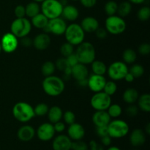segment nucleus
I'll return each mask as SVG.
<instances>
[{
    "label": "nucleus",
    "instance_id": "obj_1",
    "mask_svg": "<svg viewBox=\"0 0 150 150\" xmlns=\"http://www.w3.org/2000/svg\"><path fill=\"white\" fill-rule=\"evenodd\" d=\"M42 86L46 95L51 97H57L63 93L65 88V84L61 78L51 75L44 79L42 81Z\"/></svg>",
    "mask_w": 150,
    "mask_h": 150
},
{
    "label": "nucleus",
    "instance_id": "obj_2",
    "mask_svg": "<svg viewBox=\"0 0 150 150\" xmlns=\"http://www.w3.org/2000/svg\"><path fill=\"white\" fill-rule=\"evenodd\" d=\"M74 53L79 62L85 65L91 64L96 57V51L95 47L89 42L83 41L80 45H78Z\"/></svg>",
    "mask_w": 150,
    "mask_h": 150
},
{
    "label": "nucleus",
    "instance_id": "obj_3",
    "mask_svg": "<svg viewBox=\"0 0 150 150\" xmlns=\"http://www.w3.org/2000/svg\"><path fill=\"white\" fill-rule=\"evenodd\" d=\"M13 115L16 120L22 123H26L35 117L34 108L26 102H18L13 108Z\"/></svg>",
    "mask_w": 150,
    "mask_h": 150
},
{
    "label": "nucleus",
    "instance_id": "obj_4",
    "mask_svg": "<svg viewBox=\"0 0 150 150\" xmlns=\"http://www.w3.org/2000/svg\"><path fill=\"white\" fill-rule=\"evenodd\" d=\"M64 35L67 42L74 46L80 45L85 39V32L78 23H71L67 26Z\"/></svg>",
    "mask_w": 150,
    "mask_h": 150
},
{
    "label": "nucleus",
    "instance_id": "obj_5",
    "mask_svg": "<svg viewBox=\"0 0 150 150\" xmlns=\"http://www.w3.org/2000/svg\"><path fill=\"white\" fill-rule=\"evenodd\" d=\"M63 4L59 0H44L40 6V11L48 19L61 17Z\"/></svg>",
    "mask_w": 150,
    "mask_h": 150
},
{
    "label": "nucleus",
    "instance_id": "obj_6",
    "mask_svg": "<svg viewBox=\"0 0 150 150\" xmlns=\"http://www.w3.org/2000/svg\"><path fill=\"white\" fill-rule=\"evenodd\" d=\"M105 29L111 35H119L125 32L127 24L123 18L114 15L105 19Z\"/></svg>",
    "mask_w": 150,
    "mask_h": 150
},
{
    "label": "nucleus",
    "instance_id": "obj_7",
    "mask_svg": "<svg viewBox=\"0 0 150 150\" xmlns=\"http://www.w3.org/2000/svg\"><path fill=\"white\" fill-rule=\"evenodd\" d=\"M32 25L26 18H16L10 25V31L16 38H22L28 36L32 31Z\"/></svg>",
    "mask_w": 150,
    "mask_h": 150
},
{
    "label": "nucleus",
    "instance_id": "obj_8",
    "mask_svg": "<svg viewBox=\"0 0 150 150\" xmlns=\"http://www.w3.org/2000/svg\"><path fill=\"white\" fill-rule=\"evenodd\" d=\"M108 136L111 139H122L127 135L130 130L128 124L122 120H114L107 125Z\"/></svg>",
    "mask_w": 150,
    "mask_h": 150
},
{
    "label": "nucleus",
    "instance_id": "obj_9",
    "mask_svg": "<svg viewBox=\"0 0 150 150\" xmlns=\"http://www.w3.org/2000/svg\"><path fill=\"white\" fill-rule=\"evenodd\" d=\"M128 67L124 62L116 61L111 63L107 67L108 76L112 81H120L124 79L125 76L128 73Z\"/></svg>",
    "mask_w": 150,
    "mask_h": 150
},
{
    "label": "nucleus",
    "instance_id": "obj_10",
    "mask_svg": "<svg viewBox=\"0 0 150 150\" xmlns=\"http://www.w3.org/2000/svg\"><path fill=\"white\" fill-rule=\"evenodd\" d=\"M90 104L95 111H106L111 104V96L103 91L95 92L91 98Z\"/></svg>",
    "mask_w": 150,
    "mask_h": 150
},
{
    "label": "nucleus",
    "instance_id": "obj_11",
    "mask_svg": "<svg viewBox=\"0 0 150 150\" xmlns=\"http://www.w3.org/2000/svg\"><path fill=\"white\" fill-rule=\"evenodd\" d=\"M67 26V23L65 22L64 19L62 18L61 17H59L50 19L48 21L47 26L43 29L46 32L45 33L51 32L53 35H57V36H61V35H64Z\"/></svg>",
    "mask_w": 150,
    "mask_h": 150
},
{
    "label": "nucleus",
    "instance_id": "obj_12",
    "mask_svg": "<svg viewBox=\"0 0 150 150\" xmlns=\"http://www.w3.org/2000/svg\"><path fill=\"white\" fill-rule=\"evenodd\" d=\"M1 49L7 54H11L16 51L18 46V40L11 32H7L2 36L0 42Z\"/></svg>",
    "mask_w": 150,
    "mask_h": 150
},
{
    "label": "nucleus",
    "instance_id": "obj_13",
    "mask_svg": "<svg viewBox=\"0 0 150 150\" xmlns=\"http://www.w3.org/2000/svg\"><path fill=\"white\" fill-rule=\"evenodd\" d=\"M56 131L54 125L51 122H45L38 127L36 135L42 142H48L54 137Z\"/></svg>",
    "mask_w": 150,
    "mask_h": 150
},
{
    "label": "nucleus",
    "instance_id": "obj_14",
    "mask_svg": "<svg viewBox=\"0 0 150 150\" xmlns=\"http://www.w3.org/2000/svg\"><path fill=\"white\" fill-rule=\"evenodd\" d=\"M106 79L103 76L92 74L87 79V86L93 92H99L103 91Z\"/></svg>",
    "mask_w": 150,
    "mask_h": 150
},
{
    "label": "nucleus",
    "instance_id": "obj_15",
    "mask_svg": "<svg viewBox=\"0 0 150 150\" xmlns=\"http://www.w3.org/2000/svg\"><path fill=\"white\" fill-rule=\"evenodd\" d=\"M73 141L66 135H59L54 138L52 142V148L54 150H71Z\"/></svg>",
    "mask_w": 150,
    "mask_h": 150
},
{
    "label": "nucleus",
    "instance_id": "obj_16",
    "mask_svg": "<svg viewBox=\"0 0 150 150\" xmlns=\"http://www.w3.org/2000/svg\"><path fill=\"white\" fill-rule=\"evenodd\" d=\"M67 134L72 141L82 140L85 136V129L79 123L74 122L69 125Z\"/></svg>",
    "mask_w": 150,
    "mask_h": 150
},
{
    "label": "nucleus",
    "instance_id": "obj_17",
    "mask_svg": "<svg viewBox=\"0 0 150 150\" xmlns=\"http://www.w3.org/2000/svg\"><path fill=\"white\" fill-rule=\"evenodd\" d=\"M71 76L78 82L86 80L89 76V70L85 64L78 63L71 67Z\"/></svg>",
    "mask_w": 150,
    "mask_h": 150
},
{
    "label": "nucleus",
    "instance_id": "obj_18",
    "mask_svg": "<svg viewBox=\"0 0 150 150\" xmlns=\"http://www.w3.org/2000/svg\"><path fill=\"white\" fill-rule=\"evenodd\" d=\"M51 37L48 33H40L33 40V45L38 51H44L51 45Z\"/></svg>",
    "mask_w": 150,
    "mask_h": 150
},
{
    "label": "nucleus",
    "instance_id": "obj_19",
    "mask_svg": "<svg viewBox=\"0 0 150 150\" xmlns=\"http://www.w3.org/2000/svg\"><path fill=\"white\" fill-rule=\"evenodd\" d=\"M36 134V131L32 126L25 125L18 129L17 136L20 141L23 142H28L33 139Z\"/></svg>",
    "mask_w": 150,
    "mask_h": 150
},
{
    "label": "nucleus",
    "instance_id": "obj_20",
    "mask_svg": "<svg viewBox=\"0 0 150 150\" xmlns=\"http://www.w3.org/2000/svg\"><path fill=\"white\" fill-rule=\"evenodd\" d=\"M92 122L95 127L107 126L111 122V117L107 111H96L92 116Z\"/></svg>",
    "mask_w": 150,
    "mask_h": 150
},
{
    "label": "nucleus",
    "instance_id": "obj_21",
    "mask_svg": "<svg viewBox=\"0 0 150 150\" xmlns=\"http://www.w3.org/2000/svg\"><path fill=\"white\" fill-rule=\"evenodd\" d=\"M146 142V134L142 129L136 128L131 132L130 136V144L134 147H139L144 144Z\"/></svg>",
    "mask_w": 150,
    "mask_h": 150
},
{
    "label": "nucleus",
    "instance_id": "obj_22",
    "mask_svg": "<svg viewBox=\"0 0 150 150\" xmlns=\"http://www.w3.org/2000/svg\"><path fill=\"white\" fill-rule=\"evenodd\" d=\"M81 26L83 30L87 33L95 32L99 28V22L95 18L92 16L85 17L81 22Z\"/></svg>",
    "mask_w": 150,
    "mask_h": 150
},
{
    "label": "nucleus",
    "instance_id": "obj_23",
    "mask_svg": "<svg viewBox=\"0 0 150 150\" xmlns=\"http://www.w3.org/2000/svg\"><path fill=\"white\" fill-rule=\"evenodd\" d=\"M62 16L63 18L69 21H75L79 16V11L76 7L71 4H66L63 7Z\"/></svg>",
    "mask_w": 150,
    "mask_h": 150
},
{
    "label": "nucleus",
    "instance_id": "obj_24",
    "mask_svg": "<svg viewBox=\"0 0 150 150\" xmlns=\"http://www.w3.org/2000/svg\"><path fill=\"white\" fill-rule=\"evenodd\" d=\"M47 115H48V118L50 122L54 124L57 122L61 121L62 119L63 111L60 107L57 106V105H54V106L49 108Z\"/></svg>",
    "mask_w": 150,
    "mask_h": 150
},
{
    "label": "nucleus",
    "instance_id": "obj_25",
    "mask_svg": "<svg viewBox=\"0 0 150 150\" xmlns=\"http://www.w3.org/2000/svg\"><path fill=\"white\" fill-rule=\"evenodd\" d=\"M139 97V91L134 88H129L124 92L122 95L123 100L127 104H134Z\"/></svg>",
    "mask_w": 150,
    "mask_h": 150
},
{
    "label": "nucleus",
    "instance_id": "obj_26",
    "mask_svg": "<svg viewBox=\"0 0 150 150\" xmlns=\"http://www.w3.org/2000/svg\"><path fill=\"white\" fill-rule=\"evenodd\" d=\"M48 21H49V19L45 15L42 14V13H40L32 18L31 23L34 27L37 28V29H43L48 25Z\"/></svg>",
    "mask_w": 150,
    "mask_h": 150
},
{
    "label": "nucleus",
    "instance_id": "obj_27",
    "mask_svg": "<svg viewBox=\"0 0 150 150\" xmlns=\"http://www.w3.org/2000/svg\"><path fill=\"white\" fill-rule=\"evenodd\" d=\"M138 106L140 110L144 112H150V95L144 94L138 98Z\"/></svg>",
    "mask_w": 150,
    "mask_h": 150
},
{
    "label": "nucleus",
    "instance_id": "obj_28",
    "mask_svg": "<svg viewBox=\"0 0 150 150\" xmlns=\"http://www.w3.org/2000/svg\"><path fill=\"white\" fill-rule=\"evenodd\" d=\"M132 11V4L128 1H125L118 4L117 12L118 16L122 18H125L130 15Z\"/></svg>",
    "mask_w": 150,
    "mask_h": 150
},
{
    "label": "nucleus",
    "instance_id": "obj_29",
    "mask_svg": "<svg viewBox=\"0 0 150 150\" xmlns=\"http://www.w3.org/2000/svg\"><path fill=\"white\" fill-rule=\"evenodd\" d=\"M91 64H92V70L93 74L104 76L106 73L107 67L103 62L95 59Z\"/></svg>",
    "mask_w": 150,
    "mask_h": 150
},
{
    "label": "nucleus",
    "instance_id": "obj_30",
    "mask_svg": "<svg viewBox=\"0 0 150 150\" xmlns=\"http://www.w3.org/2000/svg\"><path fill=\"white\" fill-rule=\"evenodd\" d=\"M25 10H26V16L32 18V17L40 13V5L39 3L32 1L25 7Z\"/></svg>",
    "mask_w": 150,
    "mask_h": 150
},
{
    "label": "nucleus",
    "instance_id": "obj_31",
    "mask_svg": "<svg viewBox=\"0 0 150 150\" xmlns=\"http://www.w3.org/2000/svg\"><path fill=\"white\" fill-rule=\"evenodd\" d=\"M123 62L125 64H133L137 59V54L136 51L131 48H127L124 51L122 54Z\"/></svg>",
    "mask_w": 150,
    "mask_h": 150
},
{
    "label": "nucleus",
    "instance_id": "obj_32",
    "mask_svg": "<svg viewBox=\"0 0 150 150\" xmlns=\"http://www.w3.org/2000/svg\"><path fill=\"white\" fill-rule=\"evenodd\" d=\"M56 70V66L53 62L47 61L42 64L41 67V73L45 77L50 76L54 73Z\"/></svg>",
    "mask_w": 150,
    "mask_h": 150
},
{
    "label": "nucleus",
    "instance_id": "obj_33",
    "mask_svg": "<svg viewBox=\"0 0 150 150\" xmlns=\"http://www.w3.org/2000/svg\"><path fill=\"white\" fill-rule=\"evenodd\" d=\"M106 111L111 118L117 119L121 116L122 113V108L121 105H120L119 104L111 103Z\"/></svg>",
    "mask_w": 150,
    "mask_h": 150
},
{
    "label": "nucleus",
    "instance_id": "obj_34",
    "mask_svg": "<svg viewBox=\"0 0 150 150\" xmlns=\"http://www.w3.org/2000/svg\"><path fill=\"white\" fill-rule=\"evenodd\" d=\"M117 7H118V4L115 1H108L105 3L104 6V10H105V13L108 16H114L117 13Z\"/></svg>",
    "mask_w": 150,
    "mask_h": 150
},
{
    "label": "nucleus",
    "instance_id": "obj_35",
    "mask_svg": "<svg viewBox=\"0 0 150 150\" xmlns=\"http://www.w3.org/2000/svg\"><path fill=\"white\" fill-rule=\"evenodd\" d=\"M117 85L116 82L112 80L108 81H106L103 89V92H104L105 94L109 95V96H111V95H114L117 92Z\"/></svg>",
    "mask_w": 150,
    "mask_h": 150
},
{
    "label": "nucleus",
    "instance_id": "obj_36",
    "mask_svg": "<svg viewBox=\"0 0 150 150\" xmlns=\"http://www.w3.org/2000/svg\"><path fill=\"white\" fill-rule=\"evenodd\" d=\"M48 109H49V107H48V105L47 104L44 103H38L34 108L35 115L38 116V117H44L45 115H47Z\"/></svg>",
    "mask_w": 150,
    "mask_h": 150
},
{
    "label": "nucleus",
    "instance_id": "obj_37",
    "mask_svg": "<svg viewBox=\"0 0 150 150\" xmlns=\"http://www.w3.org/2000/svg\"><path fill=\"white\" fill-rule=\"evenodd\" d=\"M137 18L141 21H146L150 18V7L144 6L141 7L137 13Z\"/></svg>",
    "mask_w": 150,
    "mask_h": 150
},
{
    "label": "nucleus",
    "instance_id": "obj_38",
    "mask_svg": "<svg viewBox=\"0 0 150 150\" xmlns=\"http://www.w3.org/2000/svg\"><path fill=\"white\" fill-rule=\"evenodd\" d=\"M130 73L133 76L135 79H138V78L142 77L144 73V68L142 64H133L130 70H128Z\"/></svg>",
    "mask_w": 150,
    "mask_h": 150
},
{
    "label": "nucleus",
    "instance_id": "obj_39",
    "mask_svg": "<svg viewBox=\"0 0 150 150\" xmlns=\"http://www.w3.org/2000/svg\"><path fill=\"white\" fill-rule=\"evenodd\" d=\"M74 45L66 42L60 47V53L63 57H67L74 53Z\"/></svg>",
    "mask_w": 150,
    "mask_h": 150
},
{
    "label": "nucleus",
    "instance_id": "obj_40",
    "mask_svg": "<svg viewBox=\"0 0 150 150\" xmlns=\"http://www.w3.org/2000/svg\"><path fill=\"white\" fill-rule=\"evenodd\" d=\"M72 150H89V145L82 140L73 141L71 144Z\"/></svg>",
    "mask_w": 150,
    "mask_h": 150
},
{
    "label": "nucleus",
    "instance_id": "obj_41",
    "mask_svg": "<svg viewBox=\"0 0 150 150\" xmlns=\"http://www.w3.org/2000/svg\"><path fill=\"white\" fill-rule=\"evenodd\" d=\"M62 118L64 120V122L66 124L69 125L76 122V115L72 111H67L63 113Z\"/></svg>",
    "mask_w": 150,
    "mask_h": 150
},
{
    "label": "nucleus",
    "instance_id": "obj_42",
    "mask_svg": "<svg viewBox=\"0 0 150 150\" xmlns=\"http://www.w3.org/2000/svg\"><path fill=\"white\" fill-rule=\"evenodd\" d=\"M56 66V68L58 69L60 71H64L66 68L69 67L68 63H67V59L65 57H61V58H59L56 61V62L54 63Z\"/></svg>",
    "mask_w": 150,
    "mask_h": 150
},
{
    "label": "nucleus",
    "instance_id": "obj_43",
    "mask_svg": "<svg viewBox=\"0 0 150 150\" xmlns=\"http://www.w3.org/2000/svg\"><path fill=\"white\" fill-rule=\"evenodd\" d=\"M139 107L133 105V104H130V105L126 108L125 113L129 117H135L137 116L138 114H139Z\"/></svg>",
    "mask_w": 150,
    "mask_h": 150
},
{
    "label": "nucleus",
    "instance_id": "obj_44",
    "mask_svg": "<svg viewBox=\"0 0 150 150\" xmlns=\"http://www.w3.org/2000/svg\"><path fill=\"white\" fill-rule=\"evenodd\" d=\"M14 14L16 18H24L26 16V10H25L24 6L19 4L15 7Z\"/></svg>",
    "mask_w": 150,
    "mask_h": 150
},
{
    "label": "nucleus",
    "instance_id": "obj_45",
    "mask_svg": "<svg viewBox=\"0 0 150 150\" xmlns=\"http://www.w3.org/2000/svg\"><path fill=\"white\" fill-rule=\"evenodd\" d=\"M138 51H139V54L142 55H148L150 53V45L147 42H144L139 45Z\"/></svg>",
    "mask_w": 150,
    "mask_h": 150
},
{
    "label": "nucleus",
    "instance_id": "obj_46",
    "mask_svg": "<svg viewBox=\"0 0 150 150\" xmlns=\"http://www.w3.org/2000/svg\"><path fill=\"white\" fill-rule=\"evenodd\" d=\"M95 35H96L97 38L100 40H104L107 38V35H108V32L106 31V29H103V28H98L96 31L95 32Z\"/></svg>",
    "mask_w": 150,
    "mask_h": 150
},
{
    "label": "nucleus",
    "instance_id": "obj_47",
    "mask_svg": "<svg viewBox=\"0 0 150 150\" xmlns=\"http://www.w3.org/2000/svg\"><path fill=\"white\" fill-rule=\"evenodd\" d=\"M96 133L100 138L108 136V127H107V126H104V127H96Z\"/></svg>",
    "mask_w": 150,
    "mask_h": 150
},
{
    "label": "nucleus",
    "instance_id": "obj_48",
    "mask_svg": "<svg viewBox=\"0 0 150 150\" xmlns=\"http://www.w3.org/2000/svg\"><path fill=\"white\" fill-rule=\"evenodd\" d=\"M89 149L90 150H104L103 146L100 144L98 143L96 141L92 140L89 142Z\"/></svg>",
    "mask_w": 150,
    "mask_h": 150
},
{
    "label": "nucleus",
    "instance_id": "obj_49",
    "mask_svg": "<svg viewBox=\"0 0 150 150\" xmlns=\"http://www.w3.org/2000/svg\"><path fill=\"white\" fill-rule=\"evenodd\" d=\"M66 59H67V63H68L69 66L70 67H73L74 65H76V64H78L79 62V61H78V59L77 57H76V56L75 55V53H73V54H71V55L68 56L67 57H65Z\"/></svg>",
    "mask_w": 150,
    "mask_h": 150
},
{
    "label": "nucleus",
    "instance_id": "obj_50",
    "mask_svg": "<svg viewBox=\"0 0 150 150\" xmlns=\"http://www.w3.org/2000/svg\"><path fill=\"white\" fill-rule=\"evenodd\" d=\"M53 125H54V127L56 133H62L65 130V124L62 121H59Z\"/></svg>",
    "mask_w": 150,
    "mask_h": 150
},
{
    "label": "nucleus",
    "instance_id": "obj_51",
    "mask_svg": "<svg viewBox=\"0 0 150 150\" xmlns=\"http://www.w3.org/2000/svg\"><path fill=\"white\" fill-rule=\"evenodd\" d=\"M21 43L23 45V47H26V48H29L31 47L32 45H33V40L32 38H29L28 36L24 37V38H21Z\"/></svg>",
    "mask_w": 150,
    "mask_h": 150
},
{
    "label": "nucleus",
    "instance_id": "obj_52",
    "mask_svg": "<svg viewBox=\"0 0 150 150\" xmlns=\"http://www.w3.org/2000/svg\"><path fill=\"white\" fill-rule=\"evenodd\" d=\"M82 5L86 8H92L96 4L97 0H80Z\"/></svg>",
    "mask_w": 150,
    "mask_h": 150
},
{
    "label": "nucleus",
    "instance_id": "obj_53",
    "mask_svg": "<svg viewBox=\"0 0 150 150\" xmlns=\"http://www.w3.org/2000/svg\"><path fill=\"white\" fill-rule=\"evenodd\" d=\"M111 138L109 136H103V137L100 138V140H101V144L103 145V146H108L111 145Z\"/></svg>",
    "mask_w": 150,
    "mask_h": 150
},
{
    "label": "nucleus",
    "instance_id": "obj_54",
    "mask_svg": "<svg viewBox=\"0 0 150 150\" xmlns=\"http://www.w3.org/2000/svg\"><path fill=\"white\" fill-rule=\"evenodd\" d=\"M124 79L126 81L128 82V83H132V82L134 81L135 78L133 77V75H132L131 73L128 71V73H127V74H126V76H125Z\"/></svg>",
    "mask_w": 150,
    "mask_h": 150
},
{
    "label": "nucleus",
    "instance_id": "obj_55",
    "mask_svg": "<svg viewBox=\"0 0 150 150\" xmlns=\"http://www.w3.org/2000/svg\"><path fill=\"white\" fill-rule=\"evenodd\" d=\"M146 0H128L129 2H130L131 4H143Z\"/></svg>",
    "mask_w": 150,
    "mask_h": 150
},
{
    "label": "nucleus",
    "instance_id": "obj_56",
    "mask_svg": "<svg viewBox=\"0 0 150 150\" xmlns=\"http://www.w3.org/2000/svg\"><path fill=\"white\" fill-rule=\"evenodd\" d=\"M145 133H146V134L149 135L150 133V124L149 123H147V125H146V127H145Z\"/></svg>",
    "mask_w": 150,
    "mask_h": 150
},
{
    "label": "nucleus",
    "instance_id": "obj_57",
    "mask_svg": "<svg viewBox=\"0 0 150 150\" xmlns=\"http://www.w3.org/2000/svg\"><path fill=\"white\" fill-rule=\"evenodd\" d=\"M107 150H121L119 147L117 146H110Z\"/></svg>",
    "mask_w": 150,
    "mask_h": 150
},
{
    "label": "nucleus",
    "instance_id": "obj_58",
    "mask_svg": "<svg viewBox=\"0 0 150 150\" xmlns=\"http://www.w3.org/2000/svg\"><path fill=\"white\" fill-rule=\"evenodd\" d=\"M33 1H35V2H38V3H42L44 0H32Z\"/></svg>",
    "mask_w": 150,
    "mask_h": 150
},
{
    "label": "nucleus",
    "instance_id": "obj_59",
    "mask_svg": "<svg viewBox=\"0 0 150 150\" xmlns=\"http://www.w3.org/2000/svg\"><path fill=\"white\" fill-rule=\"evenodd\" d=\"M1 51H2V49H1V43H0V53H1Z\"/></svg>",
    "mask_w": 150,
    "mask_h": 150
},
{
    "label": "nucleus",
    "instance_id": "obj_60",
    "mask_svg": "<svg viewBox=\"0 0 150 150\" xmlns=\"http://www.w3.org/2000/svg\"><path fill=\"white\" fill-rule=\"evenodd\" d=\"M73 1H78V0H73Z\"/></svg>",
    "mask_w": 150,
    "mask_h": 150
},
{
    "label": "nucleus",
    "instance_id": "obj_61",
    "mask_svg": "<svg viewBox=\"0 0 150 150\" xmlns=\"http://www.w3.org/2000/svg\"><path fill=\"white\" fill-rule=\"evenodd\" d=\"M134 150H139V149H134Z\"/></svg>",
    "mask_w": 150,
    "mask_h": 150
}]
</instances>
